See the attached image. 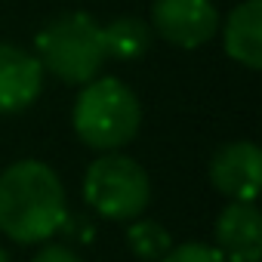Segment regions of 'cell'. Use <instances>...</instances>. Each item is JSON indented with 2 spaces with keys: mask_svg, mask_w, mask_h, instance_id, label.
<instances>
[{
  "mask_svg": "<svg viewBox=\"0 0 262 262\" xmlns=\"http://www.w3.org/2000/svg\"><path fill=\"white\" fill-rule=\"evenodd\" d=\"M151 28L179 50H201L216 37L219 13L213 0H155Z\"/></svg>",
  "mask_w": 262,
  "mask_h": 262,
  "instance_id": "5",
  "label": "cell"
},
{
  "mask_svg": "<svg viewBox=\"0 0 262 262\" xmlns=\"http://www.w3.org/2000/svg\"><path fill=\"white\" fill-rule=\"evenodd\" d=\"M83 201L102 219L133 222L151 204V179L136 158L105 151L83 173Z\"/></svg>",
  "mask_w": 262,
  "mask_h": 262,
  "instance_id": "4",
  "label": "cell"
},
{
  "mask_svg": "<svg viewBox=\"0 0 262 262\" xmlns=\"http://www.w3.org/2000/svg\"><path fill=\"white\" fill-rule=\"evenodd\" d=\"M126 247L142 262H161L173 250V237L155 219H133L126 228Z\"/></svg>",
  "mask_w": 262,
  "mask_h": 262,
  "instance_id": "11",
  "label": "cell"
},
{
  "mask_svg": "<svg viewBox=\"0 0 262 262\" xmlns=\"http://www.w3.org/2000/svg\"><path fill=\"white\" fill-rule=\"evenodd\" d=\"M68 216L59 173L34 158L16 161L0 173V231L16 244L50 241Z\"/></svg>",
  "mask_w": 262,
  "mask_h": 262,
  "instance_id": "1",
  "label": "cell"
},
{
  "mask_svg": "<svg viewBox=\"0 0 262 262\" xmlns=\"http://www.w3.org/2000/svg\"><path fill=\"white\" fill-rule=\"evenodd\" d=\"M31 262H83L68 244H43L37 253H34V259Z\"/></svg>",
  "mask_w": 262,
  "mask_h": 262,
  "instance_id": "14",
  "label": "cell"
},
{
  "mask_svg": "<svg viewBox=\"0 0 262 262\" xmlns=\"http://www.w3.org/2000/svg\"><path fill=\"white\" fill-rule=\"evenodd\" d=\"M102 37H105L108 59H120V62L142 59L151 50V25H145L136 16H120L102 25Z\"/></svg>",
  "mask_w": 262,
  "mask_h": 262,
  "instance_id": "10",
  "label": "cell"
},
{
  "mask_svg": "<svg viewBox=\"0 0 262 262\" xmlns=\"http://www.w3.org/2000/svg\"><path fill=\"white\" fill-rule=\"evenodd\" d=\"M225 56L250 71L262 68V0L237 4L222 25Z\"/></svg>",
  "mask_w": 262,
  "mask_h": 262,
  "instance_id": "9",
  "label": "cell"
},
{
  "mask_svg": "<svg viewBox=\"0 0 262 262\" xmlns=\"http://www.w3.org/2000/svg\"><path fill=\"white\" fill-rule=\"evenodd\" d=\"M216 250L225 262L262 259V216L256 204L228 201V207L216 219Z\"/></svg>",
  "mask_w": 262,
  "mask_h": 262,
  "instance_id": "8",
  "label": "cell"
},
{
  "mask_svg": "<svg viewBox=\"0 0 262 262\" xmlns=\"http://www.w3.org/2000/svg\"><path fill=\"white\" fill-rule=\"evenodd\" d=\"M34 56L43 74H53L62 83L83 86L99 77L102 65L108 62L102 25L90 13H62L47 22L34 37Z\"/></svg>",
  "mask_w": 262,
  "mask_h": 262,
  "instance_id": "3",
  "label": "cell"
},
{
  "mask_svg": "<svg viewBox=\"0 0 262 262\" xmlns=\"http://www.w3.org/2000/svg\"><path fill=\"white\" fill-rule=\"evenodd\" d=\"M161 262H225V259L219 256L216 247L201 244V241H191V244H179V247H173Z\"/></svg>",
  "mask_w": 262,
  "mask_h": 262,
  "instance_id": "12",
  "label": "cell"
},
{
  "mask_svg": "<svg viewBox=\"0 0 262 262\" xmlns=\"http://www.w3.org/2000/svg\"><path fill=\"white\" fill-rule=\"evenodd\" d=\"M71 123L77 139L105 155L117 151L136 139L142 126V105L139 96L117 77H93L74 99Z\"/></svg>",
  "mask_w": 262,
  "mask_h": 262,
  "instance_id": "2",
  "label": "cell"
},
{
  "mask_svg": "<svg viewBox=\"0 0 262 262\" xmlns=\"http://www.w3.org/2000/svg\"><path fill=\"white\" fill-rule=\"evenodd\" d=\"M0 262H10V253H7L4 247H0Z\"/></svg>",
  "mask_w": 262,
  "mask_h": 262,
  "instance_id": "15",
  "label": "cell"
},
{
  "mask_svg": "<svg viewBox=\"0 0 262 262\" xmlns=\"http://www.w3.org/2000/svg\"><path fill=\"white\" fill-rule=\"evenodd\" d=\"M59 231H65L71 241H83V244H90L93 237H96V228H93V222L86 219V216H65V222H62V228Z\"/></svg>",
  "mask_w": 262,
  "mask_h": 262,
  "instance_id": "13",
  "label": "cell"
},
{
  "mask_svg": "<svg viewBox=\"0 0 262 262\" xmlns=\"http://www.w3.org/2000/svg\"><path fill=\"white\" fill-rule=\"evenodd\" d=\"M43 90V68L31 50L0 43V114H19Z\"/></svg>",
  "mask_w": 262,
  "mask_h": 262,
  "instance_id": "7",
  "label": "cell"
},
{
  "mask_svg": "<svg viewBox=\"0 0 262 262\" xmlns=\"http://www.w3.org/2000/svg\"><path fill=\"white\" fill-rule=\"evenodd\" d=\"M210 182L228 201L256 204L262 185V151L250 139L225 142L210 158Z\"/></svg>",
  "mask_w": 262,
  "mask_h": 262,
  "instance_id": "6",
  "label": "cell"
}]
</instances>
